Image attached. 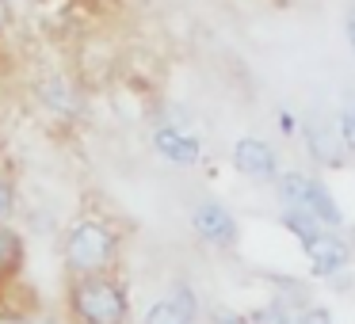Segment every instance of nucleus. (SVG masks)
I'll list each match as a JSON object with an SVG mask.
<instances>
[{
    "mask_svg": "<svg viewBox=\"0 0 355 324\" xmlns=\"http://www.w3.org/2000/svg\"><path fill=\"white\" fill-rule=\"evenodd\" d=\"M191 229L202 244L222 248V252L225 248H237V240H241V225H237V217H233V210L218 199H207L191 210Z\"/></svg>",
    "mask_w": 355,
    "mask_h": 324,
    "instance_id": "423d86ee",
    "label": "nucleus"
},
{
    "mask_svg": "<svg viewBox=\"0 0 355 324\" xmlns=\"http://www.w3.org/2000/svg\"><path fill=\"white\" fill-rule=\"evenodd\" d=\"M230 164H233V172H237V176L252 179V183H271V187H275V179L283 176L279 149L271 145L268 138H252V134H245V138L233 141Z\"/></svg>",
    "mask_w": 355,
    "mask_h": 324,
    "instance_id": "20e7f679",
    "label": "nucleus"
},
{
    "mask_svg": "<svg viewBox=\"0 0 355 324\" xmlns=\"http://www.w3.org/2000/svg\"><path fill=\"white\" fill-rule=\"evenodd\" d=\"M19 260H24V244H19V237L0 225V282L19 267Z\"/></svg>",
    "mask_w": 355,
    "mask_h": 324,
    "instance_id": "9d476101",
    "label": "nucleus"
},
{
    "mask_svg": "<svg viewBox=\"0 0 355 324\" xmlns=\"http://www.w3.org/2000/svg\"><path fill=\"white\" fill-rule=\"evenodd\" d=\"M12 210H16V191H12V183L0 179V222H8Z\"/></svg>",
    "mask_w": 355,
    "mask_h": 324,
    "instance_id": "4468645a",
    "label": "nucleus"
},
{
    "mask_svg": "<svg viewBox=\"0 0 355 324\" xmlns=\"http://www.w3.org/2000/svg\"><path fill=\"white\" fill-rule=\"evenodd\" d=\"M302 252H306V260H309L313 278H321V282H336L340 275L352 271V260H355L347 237L344 233H332V229H324L321 237H313Z\"/></svg>",
    "mask_w": 355,
    "mask_h": 324,
    "instance_id": "39448f33",
    "label": "nucleus"
},
{
    "mask_svg": "<svg viewBox=\"0 0 355 324\" xmlns=\"http://www.w3.org/2000/svg\"><path fill=\"white\" fill-rule=\"evenodd\" d=\"M141 324H195V321L184 313V309L172 305V298H161V301H153V305L146 309Z\"/></svg>",
    "mask_w": 355,
    "mask_h": 324,
    "instance_id": "9b49d317",
    "label": "nucleus"
},
{
    "mask_svg": "<svg viewBox=\"0 0 355 324\" xmlns=\"http://www.w3.org/2000/svg\"><path fill=\"white\" fill-rule=\"evenodd\" d=\"M115 248H119L115 233L103 222H96V217H85V222H77L69 229V237H65V260H69V267L77 271L80 278L103 275V271L111 267V260H115Z\"/></svg>",
    "mask_w": 355,
    "mask_h": 324,
    "instance_id": "7ed1b4c3",
    "label": "nucleus"
},
{
    "mask_svg": "<svg viewBox=\"0 0 355 324\" xmlns=\"http://www.w3.org/2000/svg\"><path fill=\"white\" fill-rule=\"evenodd\" d=\"M344 39H347V46H352V54H355V4L347 8V16H344Z\"/></svg>",
    "mask_w": 355,
    "mask_h": 324,
    "instance_id": "dca6fc26",
    "label": "nucleus"
},
{
    "mask_svg": "<svg viewBox=\"0 0 355 324\" xmlns=\"http://www.w3.org/2000/svg\"><path fill=\"white\" fill-rule=\"evenodd\" d=\"M302 145H306L309 161L317 168H336L344 161V145H340V130H336V118H306L302 123Z\"/></svg>",
    "mask_w": 355,
    "mask_h": 324,
    "instance_id": "0eeeda50",
    "label": "nucleus"
},
{
    "mask_svg": "<svg viewBox=\"0 0 355 324\" xmlns=\"http://www.w3.org/2000/svg\"><path fill=\"white\" fill-rule=\"evenodd\" d=\"M153 149L168 164H180V168H191V164L202 161V138H195L184 126H172V123H164L153 130Z\"/></svg>",
    "mask_w": 355,
    "mask_h": 324,
    "instance_id": "6e6552de",
    "label": "nucleus"
},
{
    "mask_svg": "<svg viewBox=\"0 0 355 324\" xmlns=\"http://www.w3.org/2000/svg\"><path fill=\"white\" fill-rule=\"evenodd\" d=\"M294 324H336L332 321V309L321 305V301H309L306 309H302L298 316H294Z\"/></svg>",
    "mask_w": 355,
    "mask_h": 324,
    "instance_id": "ddd939ff",
    "label": "nucleus"
},
{
    "mask_svg": "<svg viewBox=\"0 0 355 324\" xmlns=\"http://www.w3.org/2000/svg\"><path fill=\"white\" fill-rule=\"evenodd\" d=\"M279 130L286 134V138H294V134L302 130V123H298V115H291V111H279Z\"/></svg>",
    "mask_w": 355,
    "mask_h": 324,
    "instance_id": "2eb2a0df",
    "label": "nucleus"
},
{
    "mask_svg": "<svg viewBox=\"0 0 355 324\" xmlns=\"http://www.w3.org/2000/svg\"><path fill=\"white\" fill-rule=\"evenodd\" d=\"M336 130H340V145H344L347 156H355V103L340 107L336 115Z\"/></svg>",
    "mask_w": 355,
    "mask_h": 324,
    "instance_id": "f8f14e48",
    "label": "nucleus"
},
{
    "mask_svg": "<svg viewBox=\"0 0 355 324\" xmlns=\"http://www.w3.org/2000/svg\"><path fill=\"white\" fill-rule=\"evenodd\" d=\"M73 313L85 324H126L130 298L126 286L111 275H85L73 282Z\"/></svg>",
    "mask_w": 355,
    "mask_h": 324,
    "instance_id": "f03ea898",
    "label": "nucleus"
},
{
    "mask_svg": "<svg viewBox=\"0 0 355 324\" xmlns=\"http://www.w3.org/2000/svg\"><path fill=\"white\" fill-rule=\"evenodd\" d=\"M275 199L283 202V210H302V214H309L313 222H321L332 233L344 229V210H340L332 187L317 172L283 168V176L275 179Z\"/></svg>",
    "mask_w": 355,
    "mask_h": 324,
    "instance_id": "f257e3e1",
    "label": "nucleus"
},
{
    "mask_svg": "<svg viewBox=\"0 0 355 324\" xmlns=\"http://www.w3.org/2000/svg\"><path fill=\"white\" fill-rule=\"evenodd\" d=\"M214 324H248V316H241V313H225V309H218V313H214Z\"/></svg>",
    "mask_w": 355,
    "mask_h": 324,
    "instance_id": "f3484780",
    "label": "nucleus"
},
{
    "mask_svg": "<svg viewBox=\"0 0 355 324\" xmlns=\"http://www.w3.org/2000/svg\"><path fill=\"white\" fill-rule=\"evenodd\" d=\"M279 225H283V229L291 233L302 248H306L313 237H321V233H324V225L313 222L309 214H302V210H279Z\"/></svg>",
    "mask_w": 355,
    "mask_h": 324,
    "instance_id": "1a4fd4ad",
    "label": "nucleus"
},
{
    "mask_svg": "<svg viewBox=\"0 0 355 324\" xmlns=\"http://www.w3.org/2000/svg\"><path fill=\"white\" fill-rule=\"evenodd\" d=\"M4 324H62V321H4Z\"/></svg>",
    "mask_w": 355,
    "mask_h": 324,
    "instance_id": "a211bd4d",
    "label": "nucleus"
}]
</instances>
